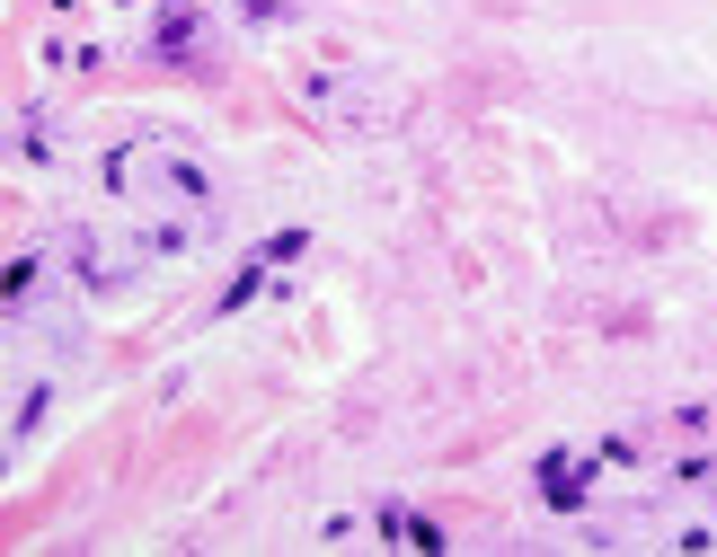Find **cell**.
Instances as JSON below:
<instances>
[{
	"label": "cell",
	"instance_id": "cell-1",
	"mask_svg": "<svg viewBox=\"0 0 717 557\" xmlns=\"http://www.w3.org/2000/svg\"><path fill=\"white\" fill-rule=\"evenodd\" d=\"M257 293H267V265H239V284H231V293H222V310H248V301H257Z\"/></svg>",
	"mask_w": 717,
	"mask_h": 557
},
{
	"label": "cell",
	"instance_id": "cell-2",
	"mask_svg": "<svg viewBox=\"0 0 717 557\" xmlns=\"http://www.w3.org/2000/svg\"><path fill=\"white\" fill-rule=\"evenodd\" d=\"M239 10H248V18H284V0H239Z\"/></svg>",
	"mask_w": 717,
	"mask_h": 557
}]
</instances>
